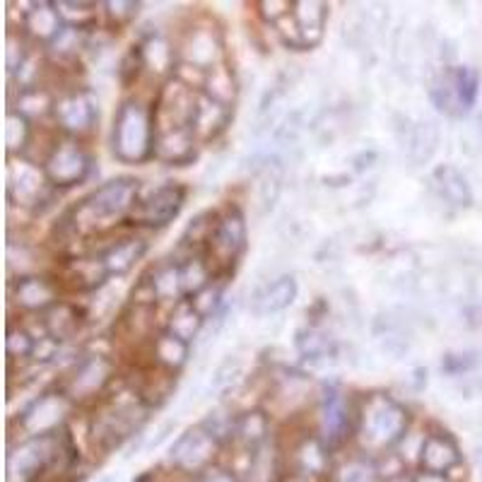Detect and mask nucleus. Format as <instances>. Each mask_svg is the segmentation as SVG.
Wrapping results in <instances>:
<instances>
[{
  "mask_svg": "<svg viewBox=\"0 0 482 482\" xmlns=\"http://www.w3.org/2000/svg\"><path fill=\"white\" fill-rule=\"evenodd\" d=\"M258 13L265 22L275 27L282 17L292 13V3L290 0H263V3H258Z\"/></svg>",
  "mask_w": 482,
  "mask_h": 482,
  "instance_id": "nucleus-50",
  "label": "nucleus"
},
{
  "mask_svg": "<svg viewBox=\"0 0 482 482\" xmlns=\"http://www.w3.org/2000/svg\"><path fill=\"white\" fill-rule=\"evenodd\" d=\"M51 119L56 129L60 130V136L80 140L97 129L99 106L90 92L83 90V87H73V90L60 92L56 97Z\"/></svg>",
  "mask_w": 482,
  "mask_h": 482,
  "instance_id": "nucleus-12",
  "label": "nucleus"
},
{
  "mask_svg": "<svg viewBox=\"0 0 482 482\" xmlns=\"http://www.w3.org/2000/svg\"><path fill=\"white\" fill-rule=\"evenodd\" d=\"M432 189L437 191V196L446 205L453 208H468L473 203V191L468 186L466 176L451 165H439L430 176Z\"/></svg>",
  "mask_w": 482,
  "mask_h": 482,
  "instance_id": "nucleus-30",
  "label": "nucleus"
},
{
  "mask_svg": "<svg viewBox=\"0 0 482 482\" xmlns=\"http://www.w3.org/2000/svg\"><path fill=\"white\" fill-rule=\"evenodd\" d=\"M63 22L68 27H80V30H94L99 20L97 3H73V0H58L56 3Z\"/></svg>",
  "mask_w": 482,
  "mask_h": 482,
  "instance_id": "nucleus-40",
  "label": "nucleus"
},
{
  "mask_svg": "<svg viewBox=\"0 0 482 482\" xmlns=\"http://www.w3.org/2000/svg\"><path fill=\"white\" fill-rule=\"evenodd\" d=\"M410 413L406 406L384 393H371L362 400L357 410V434L364 442V449L374 453H388L400 444L407 434Z\"/></svg>",
  "mask_w": 482,
  "mask_h": 482,
  "instance_id": "nucleus-3",
  "label": "nucleus"
},
{
  "mask_svg": "<svg viewBox=\"0 0 482 482\" xmlns=\"http://www.w3.org/2000/svg\"><path fill=\"white\" fill-rule=\"evenodd\" d=\"M66 22L60 17L56 3H31L30 10H24L20 20V31L30 39L31 44L49 46L53 39L63 31Z\"/></svg>",
  "mask_w": 482,
  "mask_h": 482,
  "instance_id": "nucleus-22",
  "label": "nucleus"
},
{
  "mask_svg": "<svg viewBox=\"0 0 482 482\" xmlns=\"http://www.w3.org/2000/svg\"><path fill=\"white\" fill-rule=\"evenodd\" d=\"M53 186L41 166L24 157H10L8 165V201L34 212H41L53 201Z\"/></svg>",
  "mask_w": 482,
  "mask_h": 482,
  "instance_id": "nucleus-11",
  "label": "nucleus"
},
{
  "mask_svg": "<svg viewBox=\"0 0 482 482\" xmlns=\"http://www.w3.org/2000/svg\"><path fill=\"white\" fill-rule=\"evenodd\" d=\"M271 434V420L263 410H246L234 415L232 444L244 451H261Z\"/></svg>",
  "mask_w": 482,
  "mask_h": 482,
  "instance_id": "nucleus-26",
  "label": "nucleus"
},
{
  "mask_svg": "<svg viewBox=\"0 0 482 482\" xmlns=\"http://www.w3.org/2000/svg\"><path fill=\"white\" fill-rule=\"evenodd\" d=\"M183 203H186V186L176 181H166L150 193L140 196L129 225L143 227V229H162L179 218Z\"/></svg>",
  "mask_w": 482,
  "mask_h": 482,
  "instance_id": "nucleus-13",
  "label": "nucleus"
},
{
  "mask_svg": "<svg viewBox=\"0 0 482 482\" xmlns=\"http://www.w3.org/2000/svg\"><path fill=\"white\" fill-rule=\"evenodd\" d=\"M152 407H147L136 393L130 398L123 396H112L104 406L99 407L92 417V442L102 451H113L129 442L136 432H140L147 422Z\"/></svg>",
  "mask_w": 482,
  "mask_h": 482,
  "instance_id": "nucleus-5",
  "label": "nucleus"
},
{
  "mask_svg": "<svg viewBox=\"0 0 482 482\" xmlns=\"http://www.w3.org/2000/svg\"><path fill=\"white\" fill-rule=\"evenodd\" d=\"M201 92H205L208 97H212L215 102H219V104L232 106L234 109V102H237V94H239V85H237L234 70L227 66V60L208 73L203 90Z\"/></svg>",
  "mask_w": 482,
  "mask_h": 482,
  "instance_id": "nucleus-38",
  "label": "nucleus"
},
{
  "mask_svg": "<svg viewBox=\"0 0 482 482\" xmlns=\"http://www.w3.org/2000/svg\"><path fill=\"white\" fill-rule=\"evenodd\" d=\"M140 196H143L140 181L133 176L106 181L66 212V218L60 219L58 232L70 241L102 237L129 222Z\"/></svg>",
  "mask_w": 482,
  "mask_h": 482,
  "instance_id": "nucleus-1",
  "label": "nucleus"
},
{
  "mask_svg": "<svg viewBox=\"0 0 482 482\" xmlns=\"http://www.w3.org/2000/svg\"><path fill=\"white\" fill-rule=\"evenodd\" d=\"M31 136H34V126L27 120L22 113L8 109L5 113V150L8 157H24V152L30 147Z\"/></svg>",
  "mask_w": 482,
  "mask_h": 482,
  "instance_id": "nucleus-39",
  "label": "nucleus"
},
{
  "mask_svg": "<svg viewBox=\"0 0 482 482\" xmlns=\"http://www.w3.org/2000/svg\"><path fill=\"white\" fill-rule=\"evenodd\" d=\"M297 347H299L301 357H309V360H318V357H328L331 353V340L326 338L324 333L318 328H307V331L297 333Z\"/></svg>",
  "mask_w": 482,
  "mask_h": 482,
  "instance_id": "nucleus-44",
  "label": "nucleus"
},
{
  "mask_svg": "<svg viewBox=\"0 0 482 482\" xmlns=\"http://www.w3.org/2000/svg\"><path fill=\"white\" fill-rule=\"evenodd\" d=\"M246 218L241 212L239 205H227L225 210L218 212L215 227H212L210 241L205 246V258L212 265V271L218 278H229L237 268V263L246 251Z\"/></svg>",
  "mask_w": 482,
  "mask_h": 482,
  "instance_id": "nucleus-6",
  "label": "nucleus"
},
{
  "mask_svg": "<svg viewBox=\"0 0 482 482\" xmlns=\"http://www.w3.org/2000/svg\"><path fill=\"white\" fill-rule=\"evenodd\" d=\"M87 46H90V30L66 24L58 37L46 46V53H49L53 68H73Z\"/></svg>",
  "mask_w": 482,
  "mask_h": 482,
  "instance_id": "nucleus-28",
  "label": "nucleus"
},
{
  "mask_svg": "<svg viewBox=\"0 0 482 482\" xmlns=\"http://www.w3.org/2000/svg\"><path fill=\"white\" fill-rule=\"evenodd\" d=\"M410 482H453L449 475L444 473H432V470H420V473L413 475Z\"/></svg>",
  "mask_w": 482,
  "mask_h": 482,
  "instance_id": "nucleus-52",
  "label": "nucleus"
},
{
  "mask_svg": "<svg viewBox=\"0 0 482 482\" xmlns=\"http://www.w3.org/2000/svg\"><path fill=\"white\" fill-rule=\"evenodd\" d=\"M460 449L456 439L446 432H430L422 437L420 444V470H432V473H453L460 466Z\"/></svg>",
  "mask_w": 482,
  "mask_h": 482,
  "instance_id": "nucleus-20",
  "label": "nucleus"
},
{
  "mask_svg": "<svg viewBox=\"0 0 482 482\" xmlns=\"http://www.w3.org/2000/svg\"><path fill=\"white\" fill-rule=\"evenodd\" d=\"M10 299L27 314H44L60 301V282L49 275H20L10 285Z\"/></svg>",
  "mask_w": 482,
  "mask_h": 482,
  "instance_id": "nucleus-17",
  "label": "nucleus"
},
{
  "mask_svg": "<svg viewBox=\"0 0 482 482\" xmlns=\"http://www.w3.org/2000/svg\"><path fill=\"white\" fill-rule=\"evenodd\" d=\"M406 473V459L398 453H384V459L377 460V475L379 480H396Z\"/></svg>",
  "mask_w": 482,
  "mask_h": 482,
  "instance_id": "nucleus-49",
  "label": "nucleus"
},
{
  "mask_svg": "<svg viewBox=\"0 0 482 482\" xmlns=\"http://www.w3.org/2000/svg\"><path fill=\"white\" fill-rule=\"evenodd\" d=\"M53 104H56V97L51 92L46 90L44 85H37V87H24V90H17V97L13 99L10 109L17 113H22L27 120H41L46 116H53Z\"/></svg>",
  "mask_w": 482,
  "mask_h": 482,
  "instance_id": "nucleus-36",
  "label": "nucleus"
},
{
  "mask_svg": "<svg viewBox=\"0 0 482 482\" xmlns=\"http://www.w3.org/2000/svg\"><path fill=\"white\" fill-rule=\"evenodd\" d=\"M41 324L46 328V335L53 340H58L60 345L68 343L80 333L85 324V314L77 309L76 304L60 299L58 304H53L51 309L41 314Z\"/></svg>",
  "mask_w": 482,
  "mask_h": 482,
  "instance_id": "nucleus-29",
  "label": "nucleus"
},
{
  "mask_svg": "<svg viewBox=\"0 0 482 482\" xmlns=\"http://www.w3.org/2000/svg\"><path fill=\"white\" fill-rule=\"evenodd\" d=\"M155 102L126 97L113 113L112 152L120 165H143L155 159Z\"/></svg>",
  "mask_w": 482,
  "mask_h": 482,
  "instance_id": "nucleus-2",
  "label": "nucleus"
},
{
  "mask_svg": "<svg viewBox=\"0 0 482 482\" xmlns=\"http://www.w3.org/2000/svg\"><path fill=\"white\" fill-rule=\"evenodd\" d=\"M70 406L73 403L63 396L60 388L44 391L20 413V430L30 437L51 434L66 424V415H68Z\"/></svg>",
  "mask_w": 482,
  "mask_h": 482,
  "instance_id": "nucleus-15",
  "label": "nucleus"
},
{
  "mask_svg": "<svg viewBox=\"0 0 482 482\" xmlns=\"http://www.w3.org/2000/svg\"><path fill=\"white\" fill-rule=\"evenodd\" d=\"M140 53H143V66L145 73H152L157 77H169L174 76L176 70V49H172V44L166 39L157 37V34H150L147 39L140 41Z\"/></svg>",
  "mask_w": 482,
  "mask_h": 482,
  "instance_id": "nucleus-33",
  "label": "nucleus"
},
{
  "mask_svg": "<svg viewBox=\"0 0 482 482\" xmlns=\"http://www.w3.org/2000/svg\"><path fill=\"white\" fill-rule=\"evenodd\" d=\"M97 254L104 261L106 271H109L112 278L113 275L123 278V275H129L143 261V256L147 254V241L143 237H138V234H129V237H120V239L112 241L109 246H104Z\"/></svg>",
  "mask_w": 482,
  "mask_h": 482,
  "instance_id": "nucleus-24",
  "label": "nucleus"
},
{
  "mask_svg": "<svg viewBox=\"0 0 482 482\" xmlns=\"http://www.w3.org/2000/svg\"><path fill=\"white\" fill-rule=\"evenodd\" d=\"M205 328L203 314L191 304V299H179L176 304H172V311L166 317L165 331L172 333L174 338L183 340V343H193V340L201 335V331Z\"/></svg>",
  "mask_w": 482,
  "mask_h": 482,
  "instance_id": "nucleus-32",
  "label": "nucleus"
},
{
  "mask_svg": "<svg viewBox=\"0 0 482 482\" xmlns=\"http://www.w3.org/2000/svg\"><path fill=\"white\" fill-rule=\"evenodd\" d=\"M232 106L219 104L212 97H208L205 92H198L196 106H193V119H191V129H193V136H196L198 143L205 145L218 140L227 130V126L232 123Z\"/></svg>",
  "mask_w": 482,
  "mask_h": 482,
  "instance_id": "nucleus-19",
  "label": "nucleus"
},
{
  "mask_svg": "<svg viewBox=\"0 0 482 482\" xmlns=\"http://www.w3.org/2000/svg\"><path fill=\"white\" fill-rule=\"evenodd\" d=\"M109 278L112 275L99 254H83V256H70L63 263L58 282L76 292H94L99 287H104Z\"/></svg>",
  "mask_w": 482,
  "mask_h": 482,
  "instance_id": "nucleus-18",
  "label": "nucleus"
},
{
  "mask_svg": "<svg viewBox=\"0 0 482 482\" xmlns=\"http://www.w3.org/2000/svg\"><path fill=\"white\" fill-rule=\"evenodd\" d=\"M222 292H225V278H215L205 290H201V292L191 297V304L208 321V318L218 317L219 307H222Z\"/></svg>",
  "mask_w": 482,
  "mask_h": 482,
  "instance_id": "nucleus-42",
  "label": "nucleus"
},
{
  "mask_svg": "<svg viewBox=\"0 0 482 482\" xmlns=\"http://www.w3.org/2000/svg\"><path fill=\"white\" fill-rule=\"evenodd\" d=\"M58 459H66L68 463L77 459V449L66 424L51 434L24 439L22 444L10 449L8 482H37L39 475Z\"/></svg>",
  "mask_w": 482,
  "mask_h": 482,
  "instance_id": "nucleus-4",
  "label": "nucleus"
},
{
  "mask_svg": "<svg viewBox=\"0 0 482 482\" xmlns=\"http://www.w3.org/2000/svg\"><path fill=\"white\" fill-rule=\"evenodd\" d=\"M353 430H357V415L350 413V406L343 393L328 391L318 407V437L331 451L345 444Z\"/></svg>",
  "mask_w": 482,
  "mask_h": 482,
  "instance_id": "nucleus-16",
  "label": "nucleus"
},
{
  "mask_svg": "<svg viewBox=\"0 0 482 482\" xmlns=\"http://www.w3.org/2000/svg\"><path fill=\"white\" fill-rule=\"evenodd\" d=\"M475 466H478V470H480V475H482V449L475 451Z\"/></svg>",
  "mask_w": 482,
  "mask_h": 482,
  "instance_id": "nucleus-54",
  "label": "nucleus"
},
{
  "mask_svg": "<svg viewBox=\"0 0 482 482\" xmlns=\"http://www.w3.org/2000/svg\"><path fill=\"white\" fill-rule=\"evenodd\" d=\"M480 90L478 73L468 66H446L430 85L432 104L437 106V112L459 119L463 113L473 109L475 99Z\"/></svg>",
  "mask_w": 482,
  "mask_h": 482,
  "instance_id": "nucleus-8",
  "label": "nucleus"
},
{
  "mask_svg": "<svg viewBox=\"0 0 482 482\" xmlns=\"http://www.w3.org/2000/svg\"><path fill=\"white\" fill-rule=\"evenodd\" d=\"M377 463L367 459H350L338 470V482H377Z\"/></svg>",
  "mask_w": 482,
  "mask_h": 482,
  "instance_id": "nucleus-46",
  "label": "nucleus"
},
{
  "mask_svg": "<svg viewBox=\"0 0 482 482\" xmlns=\"http://www.w3.org/2000/svg\"><path fill=\"white\" fill-rule=\"evenodd\" d=\"M34 347H37V338L24 326H10L8 338H5V350H8L10 362L31 360Z\"/></svg>",
  "mask_w": 482,
  "mask_h": 482,
  "instance_id": "nucleus-43",
  "label": "nucleus"
},
{
  "mask_svg": "<svg viewBox=\"0 0 482 482\" xmlns=\"http://www.w3.org/2000/svg\"><path fill=\"white\" fill-rule=\"evenodd\" d=\"M198 140L191 129H157L155 138V159L162 165L186 166L196 162Z\"/></svg>",
  "mask_w": 482,
  "mask_h": 482,
  "instance_id": "nucleus-21",
  "label": "nucleus"
},
{
  "mask_svg": "<svg viewBox=\"0 0 482 482\" xmlns=\"http://www.w3.org/2000/svg\"><path fill=\"white\" fill-rule=\"evenodd\" d=\"M147 350H150V367H159V370L169 371V374H176V371L183 370L191 354L189 343L174 338L172 333H166L165 328L157 335H152L150 343H147Z\"/></svg>",
  "mask_w": 482,
  "mask_h": 482,
  "instance_id": "nucleus-27",
  "label": "nucleus"
},
{
  "mask_svg": "<svg viewBox=\"0 0 482 482\" xmlns=\"http://www.w3.org/2000/svg\"><path fill=\"white\" fill-rule=\"evenodd\" d=\"M176 263H179L181 290H183V297H186V299H191L193 294L205 290L212 280L218 278L215 271H212V265L208 263L205 254H189V256H181Z\"/></svg>",
  "mask_w": 482,
  "mask_h": 482,
  "instance_id": "nucleus-35",
  "label": "nucleus"
},
{
  "mask_svg": "<svg viewBox=\"0 0 482 482\" xmlns=\"http://www.w3.org/2000/svg\"><path fill=\"white\" fill-rule=\"evenodd\" d=\"M198 482H239L237 480V475L229 473V470H222V468H210V470H205Z\"/></svg>",
  "mask_w": 482,
  "mask_h": 482,
  "instance_id": "nucleus-51",
  "label": "nucleus"
},
{
  "mask_svg": "<svg viewBox=\"0 0 482 482\" xmlns=\"http://www.w3.org/2000/svg\"><path fill=\"white\" fill-rule=\"evenodd\" d=\"M41 169H44L46 179L56 191L73 189V186L85 183V179L90 176L92 155L76 138L58 136Z\"/></svg>",
  "mask_w": 482,
  "mask_h": 482,
  "instance_id": "nucleus-9",
  "label": "nucleus"
},
{
  "mask_svg": "<svg viewBox=\"0 0 482 482\" xmlns=\"http://www.w3.org/2000/svg\"><path fill=\"white\" fill-rule=\"evenodd\" d=\"M116 381V364L106 354H83L66 371L58 388L70 403H97Z\"/></svg>",
  "mask_w": 482,
  "mask_h": 482,
  "instance_id": "nucleus-7",
  "label": "nucleus"
},
{
  "mask_svg": "<svg viewBox=\"0 0 482 482\" xmlns=\"http://www.w3.org/2000/svg\"><path fill=\"white\" fill-rule=\"evenodd\" d=\"M407 159L413 166H424L439 147V129L432 120H417L407 136Z\"/></svg>",
  "mask_w": 482,
  "mask_h": 482,
  "instance_id": "nucleus-34",
  "label": "nucleus"
},
{
  "mask_svg": "<svg viewBox=\"0 0 482 482\" xmlns=\"http://www.w3.org/2000/svg\"><path fill=\"white\" fill-rule=\"evenodd\" d=\"M280 482H311V478H307V475H299V473H290L285 475Z\"/></svg>",
  "mask_w": 482,
  "mask_h": 482,
  "instance_id": "nucleus-53",
  "label": "nucleus"
},
{
  "mask_svg": "<svg viewBox=\"0 0 482 482\" xmlns=\"http://www.w3.org/2000/svg\"><path fill=\"white\" fill-rule=\"evenodd\" d=\"M99 482H113V478H102V480Z\"/></svg>",
  "mask_w": 482,
  "mask_h": 482,
  "instance_id": "nucleus-55",
  "label": "nucleus"
},
{
  "mask_svg": "<svg viewBox=\"0 0 482 482\" xmlns=\"http://www.w3.org/2000/svg\"><path fill=\"white\" fill-rule=\"evenodd\" d=\"M331 468V449L321 442L318 434L304 437L294 449V473L318 478L328 473Z\"/></svg>",
  "mask_w": 482,
  "mask_h": 482,
  "instance_id": "nucleus-31",
  "label": "nucleus"
},
{
  "mask_svg": "<svg viewBox=\"0 0 482 482\" xmlns=\"http://www.w3.org/2000/svg\"><path fill=\"white\" fill-rule=\"evenodd\" d=\"M102 13H104L106 24L112 30H123L129 27L133 20L140 13V3H133V0H109V3H102Z\"/></svg>",
  "mask_w": 482,
  "mask_h": 482,
  "instance_id": "nucleus-41",
  "label": "nucleus"
},
{
  "mask_svg": "<svg viewBox=\"0 0 482 482\" xmlns=\"http://www.w3.org/2000/svg\"><path fill=\"white\" fill-rule=\"evenodd\" d=\"M241 367H244V364H241L239 357H232V354H229V357L219 364L218 371H215V377H212V386H215L218 391L219 388L232 386L234 381L241 377Z\"/></svg>",
  "mask_w": 482,
  "mask_h": 482,
  "instance_id": "nucleus-48",
  "label": "nucleus"
},
{
  "mask_svg": "<svg viewBox=\"0 0 482 482\" xmlns=\"http://www.w3.org/2000/svg\"><path fill=\"white\" fill-rule=\"evenodd\" d=\"M219 444L210 430H205L203 424L189 427L176 442H174L172 451H169V463L176 470L189 475H203L210 470L212 460L219 453Z\"/></svg>",
  "mask_w": 482,
  "mask_h": 482,
  "instance_id": "nucleus-14",
  "label": "nucleus"
},
{
  "mask_svg": "<svg viewBox=\"0 0 482 482\" xmlns=\"http://www.w3.org/2000/svg\"><path fill=\"white\" fill-rule=\"evenodd\" d=\"M30 39L24 37L22 31H8V51H5V66H8L10 76H15L17 70L22 68V63L31 56Z\"/></svg>",
  "mask_w": 482,
  "mask_h": 482,
  "instance_id": "nucleus-45",
  "label": "nucleus"
},
{
  "mask_svg": "<svg viewBox=\"0 0 482 482\" xmlns=\"http://www.w3.org/2000/svg\"><path fill=\"white\" fill-rule=\"evenodd\" d=\"M145 280L150 282L152 292L157 297V304H162V301L176 304L179 299H186L183 290H181V272L176 261L155 265L150 272H145Z\"/></svg>",
  "mask_w": 482,
  "mask_h": 482,
  "instance_id": "nucleus-37",
  "label": "nucleus"
},
{
  "mask_svg": "<svg viewBox=\"0 0 482 482\" xmlns=\"http://www.w3.org/2000/svg\"><path fill=\"white\" fill-rule=\"evenodd\" d=\"M176 60L181 66H191L203 73H210L219 63H225V39L218 24L210 20L191 24L176 46Z\"/></svg>",
  "mask_w": 482,
  "mask_h": 482,
  "instance_id": "nucleus-10",
  "label": "nucleus"
},
{
  "mask_svg": "<svg viewBox=\"0 0 482 482\" xmlns=\"http://www.w3.org/2000/svg\"><path fill=\"white\" fill-rule=\"evenodd\" d=\"M140 73H145L143 66V53H140V46H133L119 63V80L123 87H130V85L136 83Z\"/></svg>",
  "mask_w": 482,
  "mask_h": 482,
  "instance_id": "nucleus-47",
  "label": "nucleus"
},
{
  "mask_svg": "<svg viewBox=\"0 0 482 482\" xmlns=\"http://www.w3.org/2000/svg\"><path fill=\"white\" fill-rule=\"evenodd\" d=\"M292 17L294 22H297V31H299V41L304 51L321 44L326 20H328V3H321V0H297V3H292Z\"/></svg>",
  "mask_w": 482,
  "mask_h": 482,
  "instance_id": "nucleus-25",
  "label": "nucleus"
},
{
  "mask_svg": "<svg viewBox=\"0 0 482 482\" xmlns=\"http://www.w3.org/2000/svg\"><path fill=\"white\" fill-rule=\"evenodd\" d=\"M294 299H297V280L292 275H280V278L265 282L263 287H258L251 297L249 309L258 318L272 317V314L285 311Z\"/></svg>",
  "mask_w": 482,
  "mask_h": 482,
  "instance_id": "nucleus-23",
  "label": "nucleus"
}]
</instances>
